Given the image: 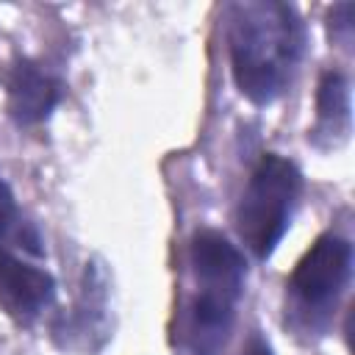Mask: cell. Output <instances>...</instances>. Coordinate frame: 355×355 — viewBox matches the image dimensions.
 Returning <instances> with one entry per match:
<instances>
[{
  "mask_svg": "<svg viewBox=\"0 0 355 355\" xmlns=\"http://www.w3.org/2000/svg\"><path fill=\"white\" fill-rule=\"evenodd\" d=\"M194 297L189 305L186 341L191 355H219L233 330L244 294L247 263L219 230H197L189 244Z\"/></svg>",
  "mask_w": 355,
  "mask_h": 355,
  "instance_id": "7a4b0ae2",
  "label": "cell"
},
{
  "mask_svg": "<svg viewBox=\"0 0 355 355\" xmlns=\"http://www.w3.org/2000/svg\"><path fill=\"white\" fill-rule=\"evenodd\" d=\"M17 216H19V211H17V200H14L11 189H8V183L0 178V239L17 225Z\"/></svg>",
  "mask_w": 355,
  "mask_h": 355,
  "instance_id": "ba28073f",
  "label": "cell"
},
{
  "mask_svg": "<svg viewBox=\"0 0 355 355\" xmlns=\"http://www.w3.org/2000/svg\"><path fill=\"white\" fill-rule=\"evenodd\" d=\"M349 130V83L341 72H324L316 94V136H327L333 144L347 139Z\"/></svg>",
  "mask_w": 355,
  "mask_h": 355,
  "instance_id": "52a82bcc",
  "label": "cell"
},
{
  "mask_svg": "<svg viewBox=\"0 0 355 355\" xmlns=\"http://www.w3.org/2000/svg\"><path fill=\"white\" fill-rule=\"evenodd\" d=\"M352 275V247L336 233H322L297 261L286 283V322L302 336H322Z\"/></svg>",
  "mask_w": 355,
  "mask_h": 355,
  "instance_id": "3957f363",
  "label": "cell"
},
{
  "mask_svg": "<svg viewBox=\"0 0 355 355\" xmlns=\"http://www.w3.org/2000/svg\"><path fill=\"white\" fill-rule=\"evenodd\" d=\"M239 355H272V347H269V341H266L263 336L252 333V336L247 338V344L241 347V352H239Z\"/></svg>",
  "mask_w": 355,
  "mask_h": 355,
  "instance_id": "9c48e42d",
  "label": "cell"
},
{
  "mask_svg": "<svg viewBox=\"0 0 355 355\" xmlns=\"http://www.w3.org/2000/svg\"><path fill=\"white\" fill-rule=\"evenodd\" d=\"M302 194V172L294 161L266 153L255 164L236 208V230L247 250L266 261L291 225Z\"/></svg>",
  "mask_w": 355,
  "mask_h": 355,
  "instance_id": "277c9868",
  "label": "cell"
},
{
  "mask_svg": "<svg viewBox=\"0 0 355 355\" xmlns=\"http://www.w3.org/2000/svg\"><path fill=\"white\" fill-rule=\"evenodd\" d=\"M227 42L236 89L250 103L269 105L297 75L305 53V22L288 3H239L230 11Z\"/></svg>",
  "mask_w": 355,
  "mask_h": 355,
  "instance_id": "6da1fadb",
  "label": "cell"
},
{
  "mask_svg": "<svg viewBox=\"0 0 355 355\" xmlns=\"http://www.w3.org/2000/svg\"><path fill=\"white\" fill-rule=\"evenodd\" d=\"M55 297L50 272L25 263L0 247V308L17 324H33Z\"/></svg>",
  "mask_w": 355,
  "mask_h": 355,
  "instance_id": "5b68a950",
  "label": "cell"
},
{
  "mask_svg": "<svg viewBox=\"0 0 355 355\" xmlns=\"http://www.w3.org/2000/svg\"><path fill=\"white\" fill-rule=\"evenodd\" d=\"M61 80L42 69L36 61H17L6 80L8 114L17 125H39L44 122L61 100Z\"/></svg>",
  "mask_w": 355,
  "mask_h": 355,
  "instance_id": "8992f818",
  "label": "cell"
}]
</instances>
